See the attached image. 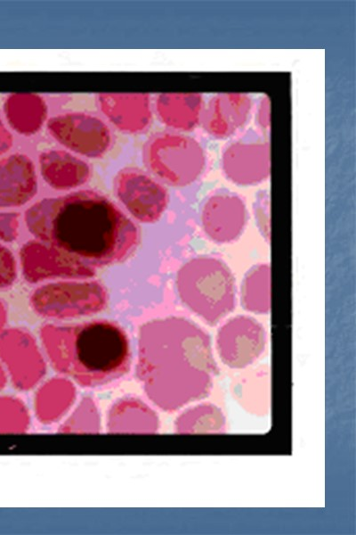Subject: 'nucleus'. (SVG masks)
Returning <instances> with one entry per match:
<instances>
[{
	"label": "nucleus",
	"instance_id": "4",
	"mask_svg": "<svg viewBox=\"0 0 356 535\" xmlns=\"http://www.w3.org/2000/svg\"><path fill=\"white\" fill-rule=\"evenodd\" d=\"M175 284L182 303L210 325L220 322L235 307L234 276L219 259L201 256L190 259L178 270Z\"/></svg>",
	"mask_w": 356,
	"mask_h": 535
},
{
	"label": "nucleus",
	"instance_id": "13",
	"mask_svg": "<svg viewBox=\"0 0 356 535\" xmlns=\"http://www.w3.org/2000/svg\"><path fill=\"white\" fill-rule=\"evenodd\" d=\"M247 220L244 202L231 192L214 193L201 208L202 229L211 241L217 243H229L238 239L246 227Z\"/></svg>",
	"mask_w": 356,
	"mask_h": 535
},
{
	"label": "nucleus",
	"instance_id": "21",
	"mask_svg": "<svg viewBox=\"0 0 356 535\" xmlns=\"http://www.w3.org/2000/svg\"><path fill=\"white\" fill-rule=\"evenodd\" d=\"M4 114L10 126L22 135L37 132L46 119L45 102L34 94H12L4 104Z\"/></svg>",
	"mask_w": 356,
	"mask_h": 535
},
{
	"label": "nucleus",
	"instance_id": "11",
	"mask_svg": "<svg viewBox=\"0 0 356 535\" xmlns=\"http://www.w3.org/2000/svg\"><path fill=\"white\" fill-rule=\"evenodd\" d=\"M20 258L23 276L30 283L57 277L87 278L95 273L93 267L44 242L26 243Z\"/></svg>",
	"mask_w": 356,
	"mask_h": 535
},
{
	"label": "nucleus",
	"instance_id": "24",
	"mask_svg": "<svg viewBox=\"0 0 356 535\" xmlns=\"http://www.w3.org/2000/svg\"><path fill=\"white\" fill-rule=\"evenodd\" d=\"M29 422V414L23 401L11 395H0V433L25 432Z\"/></svg>",
	"mask_w": 356,
	"mask_h": 535
},
{
	"label": "nucleus",
	"instance_id": "20",
	"mask_svg": "<svg viewBox=\"0 0 356 535\" xmlns=\"http://www.w3.org/2000/svg\"><path fill=\"white\" fill-rule=\"evenodd\" d=\"M75 399L76 390L72 381L66 378L50 379L35 394L36 416L44 424L55 423L69 413Z\"/></svg>",
	"mask_w": 356,
	"mask_h": 535
},
{
	"label": "nucleus",
	"instance_id": "15",
	"mask_svg": "<svg viewBox=\"0 0 356 535\" xmlns=\"http://www.w3.org/2000/svg\"><path fill=\"white\" fill-rule=\"evenodd\" d=\"M36 190L35 166L27 155L13 153L0 159V209L25 204Z\"/></svg>",
	"mask_w": 356,
	"mask_h": 535
},
{
	"label": "nucleus",
	"instance_id": "2",
	"mask_svg": "<svg viewBox=\"0 0 356 535\" xmlns=\"http://www.w3.org/2000/svg\"><path fill=\"white\" fill-rule=\"evenodd\" d=\"M214 368L208 335L190 320H151L139 332L137 375L149 397L172 408L187 398L188 382H206Z\"/></svg>",
	"mask_w": 356,
	"mask_h": 535
},
{
	"label": "nucleus",
	"instance_id": "7",
	"mask_svg": "<svg viewBox=\"0 0 356 535\" xmlns=\"http://www.w3.org/2000/svg\"><path fill=\"white\" fill-rule=\"evenodd\" d=\"M221 168L231 183L249 186L265 181L271 173L270 144L254 129L225 146L221 156Z\"/></svg>",
	"mask_w": 356,
	"mask_h": 535
},
{
	"label": "nucleus",
	"instance_id": "28",
	"mask_svg": "<svg viewBox=\"0 0 356 535\" xmlns=\"http://www.w3.org/2000/svg\"><path fill=\"white\" fill-rule=\"evenodd\" d=\"M270 100L268 96H263L257 105L255 112V122L262 129H268L271 125Z\"/></svg>",
	"mask_w": 356,
	"mask_h": 535
},
{
	"label": "nucleus",
	"instance_id": "3",
	"mask_svg": "<svg viewBox=\"0 0 356 535\" xmlns=\"http://www.w3.org/2000/svg\"><path fill=\"white\" fill-rule=\"evenodd\" d=\"M53 367L85 387H98L129 368L130 343L117 324L97 320L77 325H46L40 330Z\"/></svg>",
	"mask_w": 356,
	"mask_h": 535
},
{
	"label": "nucleus",
	"instance_id": "12",
	"mask_svg": "<svg viewBox=\"0 0 356 535\" xmlns=\"http://www.w3.org/2000/svg\"><path fill=\"white\" fill-rule=\"evenodd\" d=\"M266 333L252 317L237 316L218 330L216 346L222 361L231 367H243L255 361L264 350Z\"/></svg>",
	"mask_w": 356,
	"mask_h": 535
},
{
	"label": "nucleus",
	"instance_id": "14",
	"mask_svg": "<svg viewBox=\"0 0 356 535\" xmlns=\"http://www.w3.org/2000/svg\"><path fill=\"white\" fill-rule=\"evenodd\" d=\"M252 108V98L247 94H217L205 103L200 125L211 137L228 139L248 122Z\"/></svg>",
	"mask_w": 356,
	"mask_h": 535
},
{
	"label": "nucleus",
	"instance_id": "6",
	"mask_svg": "<svg viewBox=\"0 0 356 535\" xmlns=\"http://www.w3.org/2000/svg\"><path fill=\"white\" fill-rule=\"evenodd\" d=\"M30 303L40 316L63 319L101 311L107 303V294L96 282H59L37 288Z\"/></svg>",
	"mask_w": 356,
	"mask_h": 535
},
{
	"label": "nucleus",
	"instance_id": "30",
	"mask_svg": "<svg viewBox=\"0 0 356 535\" xmlns=\"http://www.w3.org/2000/svg\"><path fill=\"white\" fill-rule=\"evenodd\" d=\"M7 312L4 304L0 300V332L4 329L6 323Z\"/></svg>",
	"mask_w": 356,
	"mask_h": 535
},
{
	"label": "nucleus",
	"instance_id": "29",
	"mask_svg": "<svg viewBox=\"0 0 356 535\" xmlns=\"http://www.w3.org/2000/svg\"><path fill=\"white\" fill-rule=\"evenodd\" d=\"M12 144V136L0 118V157L7 152Z\"/></svg>",
	"mask_w": 356,
	"mask_h": 535
},
{
	"label": "nucleus",
	"instance_id": "10",
	"mask_svg": "<svg viewBox=\"0 0 356 535\" xmlns=\"http://www.w3.org/2000/svg\"><path fill=\"white\" fill-rule=\"evenodd\" d=\"M115 191L125 209L139 221L153 223L167 208L165 186L138 169H125L117 176Z\"/></svg>",
	"mask_w": 356,
	"mask_h": 535
},
{
	"label": "nucleus",
	"instance_id": "18",
	"mask_svg": "<svg viewBox=\"0 0 356 535\" xmlns=\"http://www.w3.org/2000/svg\"><path fill=\"white\" fill-rule=\"evenodd\" d=\"M40 171L44 181L57 190H68L85 184L90 177L86 162L62 150H49L39 156Z\"/></svg>",
	"mask_w": 356,
	"mask_h": 535
},
{
	"label": "nucleus",
	"instance_id": "1",
	"mask_svg": "<svg viewBox=\"0 0 356 535\" xmlns=\"http://www.w3.org/2000/svg\"><path fill=\"white\" fill-rule=\"evenodd\" d=\"M25 222L37 239L92 267L122 261L139 242L134 224L93 191L43 199L27 210Z\"/></svg>",
	"mask_w": 356,
	"mask_h": 535
},
{
	"label": "nucleus",
	"instance_id": "8",
	"mask_svg": "<svg viewBox=\"0 0 356 535\" xmlns=\"http://www.w3.org/2000/svg\"><path fill=\"white\" fill-rule=\"evenodd\" d=\"M0 362L8 380L20 391L36 386L46 372L35 339L20 328H4L0 332Z\"/></svg>",
	"mask_w": 356,
	"mask_h": 535
},
{
	"label": "nucleus",
	"instance_id": "23",
	"mask_svg": "<svg viewBox=\"0 0 356 535\" xmlns=\"http://www.w3.org/2000/svg\"><path fill=\"white\" fill-rule=\"evenodd\" d=\"M101 416L92 398L85 397L60 427L61 432L93 433L101 431Z\"/></svg>",
	"mask_w": 356,
	"mask_h": 535
},
{
	"label": "nucleus",
	"instance_id": "17",
	"mask_svg": "<svg viewBox=\"0 0 356 535\" xmlns=\"http://www.w3.org/2000/svg\"><path fill=\"white\" fill-rule=\"evenodd\" d=\"M204 107L199 93H164L155 103L161 123L179 133L192 131L200 125Z\"/></svg>",
	"mask_w": 356,
	"mask_h": 535
},
{
	"label": "nucleus",
	"instance_id": "5",
	"mask_svg": "<svg viewBox=\"0 0 356 535\" xmlns=\"http://www.w3.org/2000/svg\"><path fill=\"white\" fill-rule=\"evenodd\" d=\"M146 166L162 183L185 187L203 174L207 161L206 150L194 137L179 132L161 133L147 144Z\"/></svg>",
	"mask_w": 356,
	"mask_h": 535
},
{
	"label": "nucleus",
	"instance_id": "19",
	"mask_svg": "<svg viewBox=\"0 0 356 535\" xmlns=\"http://www.w3.org/2000/svg\"><path fill=\"white\" fill-rule=\"evenodd\" d=\"M107 427L115 433H149L158 428V419L153 411L141 399L124 397L110 407Z\"/></svg>",
	"mask_w": 356,
	"mask_h": 535
},
{
	"label": "nucleus",
	"instance_id": "22",
	"mask_svg": "<svg viewBox=\"0 0 356 535\" xmlns=\"http://www.w3.org/2000/svg\"><path fill=\"white\" fill-rule=\"evenodd\" d=\"M242 307L254 314H267L271 310V268L258 264L245 275L240 291Z\"/></svg>",
	"mask_w": 356,
	"mask_h": 535
},
{
	"label": "nucleus",
	"instance_id": "26",
	"mask_svg": "<svg viewBox=\"0 0 356 535\" xmlns=\"http://www.w3.org/2000/svg\"><path fill=\"white\" fill-rule=\"evenodd\" d=\"M17 266L13 254L0 243V289L10 287L15 281Z\"/></svg>",
	"mask_w": 356,
	"mask_h": 535
},
{
	"label": "nucleus",
	"instance_id": "27",
	"mask_svg": "<svg viewBox=\"0 0 356 535\" xmlns=\"http://www.w3.org/2000/svg\"><path fill=\"white\" fill-rule=\"evenodd\" d=\"M19 214L0 212V241L10 243L18 236Z\"/></svg>",
	"mask_w": 356,
	"mask_h": 535
},
{
	"label": "nucleus",
	"instance_id": "25",
	"mask_svg": "<svg viewBox=\"0 0 356 535\" xmlns=\"http://www.w3.org/2000/svg\"><path fill=\"white\" fill-rule=\"evenodd\" d=\"M253 213L259 233L269 243L271 240V200L268 191L262 190L255 194Z\"/></svg>",
	"mask_w": 356,
	"mask_h": 535
},
{
	"label": "nucleus",
	"instance_id": "31",
	"mask_svg": "<svg viewBox=\"0 0 356 535\" xmlns=\"http://www.w3.org/2000/svg\"><path fill=\"white\" fill-rule=\"evenodd\" d=\"M8 381L7 374L3 365L0 362V391L6 385Z\"/></svg>",
	"mask_w": 356,
	"mask_h": 535
},
{
	"label": "nucleus",
	"instance_id": "16",
	"mask_svg": "<svg viewBox=\"0 0 356 535\" xmlns=\"http://www.w3.org/2000/svg\"><path fill=\"white\" fill-rule=\"evenodd\" d=\"M100 108L108 119L119 130L139 133L150 124V99L146 94H101Z\"/></svg>",
	"mask_w": 356,
	"mask_h": 535
},
{
	"label": "nucleus",
	"instance_id": "9",
	"mask_svg": "<svg viewBox=\"0 0 356 535\" xmlns=\"http://www.w3.org/2000/svg\"><path fill=\"white\" fill-rule=\"evenodd\" d=\"M52 136L67 149L88 158H99L109 148L111 135L99 118L83 112H68L51 118Z\"/></svg>",
	"mask_w": 356,
	"mask_h": 535
}]
</instances>
